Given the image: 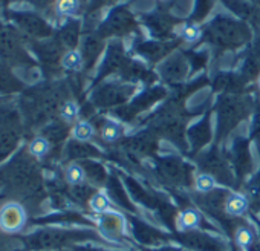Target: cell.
I'll return each instance as SVG.
<instances>
[{
    "label": "cell",
    "instance_id": "cell-16",
    "mask_svg": "<svg viewBox=\"0 0 260 251\" xmlns=\"http://www.w3.org/2000/svg\"><path fill=\"white\" fill-rule=\"evenodd\" d=\"M80 10V0H57L55 11L63 17H71Z\"/></svg>",
    "mask_w": 260,
    "mask_h": 251
},
{
    "label": "cell",
    "instance_id": "cell-13",
    "mask_svg": "<svg viewBox=\"0 0 260 251\" xmlns=\"http://www.w3.org/2000/svg\"><path fill=\"white\" fill-rule=\"evenodd\" d=\"M178 36L184 43H194L202 37V28L196 22H187L178 29Z\"/></svg>",
    "mask_w": 260,
    "mask_h": 251
},
{
    "label": "cell",
    "instance_id": "cell-2",
    "mask_svg": "<svg viewBox=\"0 0 260 251\" xmlns=\"http://www.w3.org/2000/svg\"><path fill=\"white\" fill-rule=\"evenodd\" d=\"M135 28L137 20L125 7H118L104 23V31L109 36H125Z\"/></svg>",
    "mask_w": 260,
    "mask_h": 251
},
{
    "label": "cell",
    "instance_id": "cell-5",
    "mask_svg": "<svg viewBox=\"0 0 260 251\" xmlns=\"http://www.w3.org/2000/svg\"><path fill=\"white\" fill-rule=\"evenodd\" d=\"M146 25H147V29L150 31L152 37H155L156 40H164L167 42V39L173 37L175 36V20L170 17V16H166V14H152V16H147L144 19Z\"/></svg>",
    "mask_w": 260,
    "mask_h": 251
},
{
    "label": "cell",
    "instance_id": "cell-8",
    "mask_svg": "<svg viewBox=\"0 0 260 251\" xmlns=\"http://www.w3.org/2000/svg\"><path fill=\"white\" fill-rule=\"evenodd\" d=\"M100 227H101V231L110 237V239H118L121 236H124V231H125V224H124V217L116 214V213H104L101 214L100 217Z\"/></svg>",
    "mask_w": 260,
    "mask_h": 251
},
{
    "label": "cell",
    "instance_id": "cell-10",
    "mask_svg": "<svg viewBox=\"0 0 260 251\" xmlns=\"http://www.w3.org/2000/svg\"><path fill=\"white\" fill-rule=\"evenodd\" d=\"M249 208V202L248 198L240 195V193H228L226 199H225V207L223 211L225 214L231 216V217H240L243 216Z\"/></svg>",
    "mask_w": 260,
    "mask_h": 251
},
{
    "label": "cell",
    "instance_id": "cell-15",
    "mask_svg": "<svg viewBox=\"0 0 260 251\" xmlns=\"http://www.w3.org/2000/svg\"><path fill=\"white\" fill-rule=\"evenodd\" d=\"M93 134H95V131L92 128V124L87 122V121H78L72 128V137L77 141H81V143L92 140Z\"/></svg>",
    "mask_w": 260,
    "mask_h": 251
},
{
    "label": "cell",
    "instance_id": "cell-18",
    "mask_svg": "<svg viewBox=\"0 0 260 251\" xmlns=\"http://www.w3.org/2000/svg\"><path fill=\"white\" fill-rule=\"evenodd\" d=\"M51 149V144L46 138L43 137H36L31 143H29V153L32 156H37V158H43L45 155H48Z\"/></svg>",
    "mask_w": 260,
    "mask_h": 251
},
{
    "label": "cell",
    "instance_id": "cell-22",
    "mask_svg": "<svg viewBox=\"0 0 260 251\" xmlns=\"http://www.w3.org/2000/svg\"><path fill=\"white\" fill-rule=\"evenodd\" d=\"M254 55L260 60V36L257 37V40L254 43Z\"/></svg>",
    "mask_w": 260,
    "mask_h": 251
},
{
    "label": "cell",
    "instance_id": "cell-4",
    "mask_svg": "<svg viewBox=\"0 0 260 251\" xmlns=\"http://www.w3.org/2000/svg\"><path fill=\"white\" fill-rule=\"evenodd\" d=\"M188 61L182 54H172L164 63L159 66L161 77L169 83H181L188 75Z\"/></svg>",
    "mask_w": 260,
    "mask_h": 251
},
{
    "label": "cell",
    "instance_id": "cell-1",
    "mask_svg": "<svg viewBox=\"0 0 260 251\" xmlns=\"http://www.w3.org/2000/svg\"><path fill=\"white\" fill-rule=\"evenodd\" d=\"M202 37L219 51L237 49L251 40V29L243 20L217 14L202 28Z\"/></svg>",
    "mask_w": 260,
    "mask_h": 251
},
{
    "label": "cell",
    "instance_id": "cell-19",
    "mask_svg": "<svg viewBox=\"0 0 260 251\" xmlns=\"http://www.w3.org/2000/svg\"><path fill=\"white\" fill-rule=\"evenodd\" d=\"M84 178H86V173L81 169V166H78L75 163L71 164V166H68V169H66V181L71 185H80V184H83Z\"/></svg>",
    "mask_w": 260,
    "mask_h": 251
},
{
    "label": "cell",
    "instance_id": "cell-7",
    "mask_svg": "<svg viewBox=\"0 0 260 251\" xmlns=\"http://www.w3.org/2000/svg\"><path fill=\"white\" fill-rule=\"evenodd\" d=\"M222 2L243 22L260 23V8L248 0H222Z\"/></svg>",
    "mask_w": 260,
    "mask_h": 251
},
{
    "label": "cell",
    "instance_id": "cell-9",
    "mask_svg": "<svg viewBox=\"0 0 260 251\" xmlns=\"http://www.w3.org/2000/svg\"><path fill=\"white\" fill-rule=\"evenodd\" d=\"M202 222H204V217L202 214L194 210V208H187V210H182L178 217H176V228L182 233H187V231H196L202 227Z\"/></svg>",
    "mask_w": 260,
    "mask_h": 251
},
{
    "label": "cell",
    "instance_id": "cell-14",
    "mask_svg": "<svg viewBox=\"0 0 260 251\" xmlns=\"http://www.w3.org/2000/svg\"><path fill=\"white\" fill-rule=\"evenodd\" d=\"M89 207H90V210H92L93 213H98V214H104V213L112 211V210H110V208H112V202H110L109 196L104 195V193H101V192L95 193V195L89 199Z\"/></svg>",
    "mask_w": 260,
    "mask_h": 251
},
{
    "label": "cell",
    "instance_id": "cell-20",
    "mask_svg": "<svg viewBox=\"0 0 260 251\" xmlns=\"http://www.w3.org/2000/svg\"><path fill=\"white\" fill-rule=\"evenodd\" d=\"M78 113H80V107H78V104H77L74 100H68V101H64V103H63V106H61V109H60V115H61V118H63L64 121H68V122H71V121L77 119Z\"/></svg>",
    "mask_w": 260,
    "mask_h": 251
},
{
    "label": "cell",
    "instance_id": "cell-12",
    "mask_svg": "<svg viewBox=\"0 0 260 251\" xmlns=\"http://www.w3.org/2000/svg\"><path fill=\"white\" fill-rule=\"evenodd\" d=\"M61 68L66 69V71H80L83 68V63H84V58H83V54L78 51V49H69L63 54L61 60Z\"/></svg>",
    "mask_w": 260,
    "mask_h": 251
},
{
    "label": "cell",
    "instance_id": "cell-6",
    "mask_svg": "<svg viewBox=\"0 0 260 251\" xmlns=\"http://www.w3.org/2000/svg\"><path fill=\"white\" fill-rule=\"evenodd\" d=\"M175 43L173 42H164V40H150V42H144V43H138L135 45V49L138 54H141L143 57H146L149 61H159L162 58H166L173 49H175Z\"/></svg>",
    "mask_w": 260,
    "mask_h": 251
},
{
    "label": "cell",
    "instance_id": "cell-11",
    "mask_svg": "<svg viewBox=\"0 0 260 251\" xmlns=\"http://www.w3.org/2000/svg\"><path fill=\"white\" fill-rule=\"evenodd\" d=\"M234 240L242 249H251L255 245V233L248 225H239L234 231Z\"/></svg>",
    "mask_w": 260,
    "mask_h": 251
},
{
    "label": "cell",
    "instance_id": "cell-21",
    "mask_svg": "<svg viewBox=\"0 0 260 251\" xmlns=\"http://www.w3.org/2000/svg\"><path fill=\"white\" fill-rule=\"evenodd\" d=\"M119 134H121L119 125H118L116 122H113V121H107V122L104 124L103 131H101V135H103V138H104L107 143L115 141V140L119 137Z\"/></svg>",
    "mask_w": 260,
    "mask_h": 251
},
{
    "label": "cell",
    "instance_id": "cell-3",
    "mask_svg": "<svg viewBox=\"0 0 260 251\" xmlns=\"http://www.w3.org/2000/svg\"><path fill=\"white\" fill-rule=\"evenodd\" d=\"M26 224V211L17 202H8L0 208V230L5 233H17Z\"/></svg>",
    "mask_w": 260,
    "mask_h": 251
},
{
    "label": "cell",
    "instance_id": "cell-24",
    "mask_svg": "<svg viewBox=\"0 0 260 251\" xmlns=\"http://www.w3.org/2000/svg\"><path fill=\"white\" fill-rule=\"evenodd\" d=\"M257 86H258V89H260V75L257 77Z\"/></svg>",
    "mask_w": 260,
    "mask_h": 251
},
{
    "label": "cell",
    "instance_id": "cell-23",
    "mask_svg": "<svg viewBox=\"0 0 260 251\" xmlns=\"http://www.w3.org/2000/svg\"><path fill=\"white\" fill-rule=\"evenodd\" d=\"M249 2H252V4H255L257 7L260 5V0H249Z\"/></svg>",
    "mask_w": 260,
    "mask_h": 251
},
{
    "label": "cell",
    "instance_id": "cell-17",
    "mask_svg": "<svg viewBox=\"0 0 260 251\" xmlns=\"http://www.w3.org/2000/svg\"><path fill=\"white\" fill-rule=\"evenodd\" d=\"M196 190L201 195H207L216 190V179L210 173H201L196 178Z\"/></svg>",
    "mask_w": 260,
    "mask_h": 251
}]
</instances>
